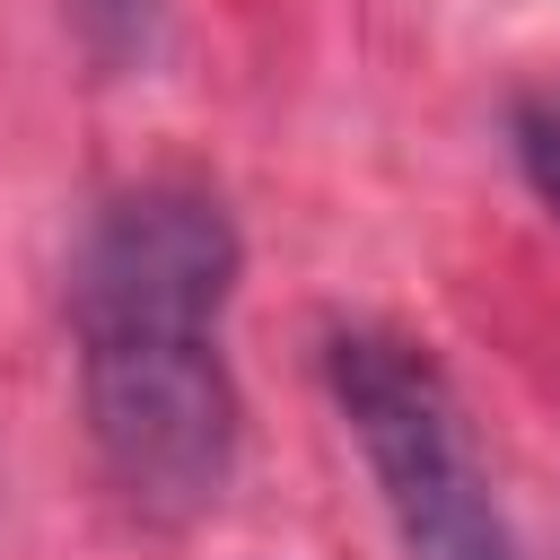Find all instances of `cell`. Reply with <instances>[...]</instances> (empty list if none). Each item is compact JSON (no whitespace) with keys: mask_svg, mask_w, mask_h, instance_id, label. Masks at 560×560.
<instances>
[{"mask_svg":"<svg viewBox=\"0 0 560 560\" xmlns=\"http://www.w3.org/2000/svg\"><path fill=\"white\" fill-rule=\"evenodd\" d=\"M245 236L192 175L105 192L70 254L79 420L114 499L149 525H192L228 499L245 394L228 368V298Z\"/></svg>","mask_w":560,"mask_h":560,"instance_id":"1","label":"cell"},{"mask_svg":"<svg viewBox=\"0 0 560 560\" xmlns=\"http://www.w3.org/2000/svg\"><path fill=\"white\" fill-rule=\"evenodd\" d=\"M315 368H324L341 429L368 455V481L385 499L402 560H516V534L490 499L464 402L429 341L394 324H332Z\"/></svg>","mask_w":560,"mask_h":560,"instance_id":"2","label":"cell"},{"mask_svg":"<svg viewBox=\"0 0 560 560\" xmlns=\"http://www.w3.org/2000/svg\"><path fill=\"white\" fill-rule=\"evenodd\" d=\"M166 18L175 0H70V26H79V52L105 70V79H131L166 52Z\"/></svg>","mask_w":560,"mask_h":560,"instance_id":"3","label":"cell"},{"mask_svg":"<svg viewBox=\"0 0 560 560\" xmlns=\"http://www.w3.org/2000/svg\"><path fill=\"white\" fill-rule=\"evenodd\" d=\"M499 131H508V158H516V184L534 192V210L560 228V96H508V114H499Z\"/></svg>","mask_w":560,"mask_h":560,"instance_id":"4","label":"cell"}]
</instances>
